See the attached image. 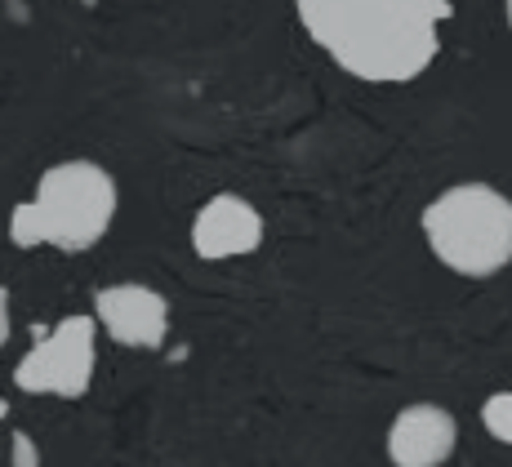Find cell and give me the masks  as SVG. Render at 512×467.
Returning <instances> with one entry per match:
<instances>
[{"mask_svg": "<svg viewBox=\"0 0 512 467\" xmlns=\"http://www.w3.org/2000/svg\"><path fill=\"white\" fill-rule=\"evenodd\" d=\"M308 36L343 72L374 85H406L441 49L450 0H294Z\"/></svg>", "mask_w": 512, "mask_h": 467, "instance_id": "obj_1", "label": "cell"}, {"mask_svg": "<svg viewBox=\"0 0 512 467\" xmlns=\"http://www.w3.org/2000/svg\"><path fill=\"white\" fill-rule=\"evenodd\" d=\"M116 214V183L94 161H63L41 174L36 196L14 210L9 236L18 250L58 245V250H90L107 236Z\"/></svg>", "mask_w": 512, "mask_h": 467, "instance_id": "obj_2", "label": "cell"}, {"mask_svg": "<svg viewBox=\"0 0 512 467\" xmlns=\"http://www.w3.org/2000/svg\"><path fill=\"white\" fill-rule=\"evenodd\" d=\"M419 223L432 254L459 276H495L512 263V201L490 183L446 187Z\"/></svg>", "mask_w": 512, "mask_h": 467, "instance_id": "obj_3", "label": "cell"}, {"mask_svg": "<svg viewBox=\"0 0 512 467\" xmlns=\"http://www.w3.org/2000/svg\"><path fill=\"white\" fill-rule=\"evenodd\" d=\"M94 316H67L18 361L14 383L32 396H85L94 379Z\"/></svg>", "mask_w": 512, "mask_h": 467, "instance_id": "obj_4", "label": "cell"}, {"mask_svg": "<svg viewBox=\"0 0 512 467\" xmlns=\"http://www.w3.org/2000/svg\"><path fill=\"white\" fill-rule=\"evenodd\" d=\"M94 316L103 321V330L112 334L121 347H161L165 343V298L152 285H107L94 294Z\"/></svg>", "mask_w": 512, "mask_h": 467, "instance_id": "obj_5", "label": "cell"}, {"mask_svg": "<svg viewBox=\"0 0 512 467\" xmlns=\"http://www.w3.org/2000/svg\"><path fill=\"white\" fill-rule=\"evenodd\" d=\"M259 241H263V214L232 192L205 201L192 223V250L201 258H210V263L236 258V254H254Z\"/></svg>", "mask_w": 512, "mask_h": 467, "instance_id": "obj_6", "label": "cell"}, {"mask_svg": "<svg viewBox=\"0 0 512 467\" xmlns=\"http://www.w3.org/2000/svg\"><path fill=\"white\" fill-rule=\"evenodd\" d=\"M455 441L459 427L441 405H406L388 427V459L397 467H441Z\"/></svg>", "mask_w": 512, "mask_h": 467, "instance_id": "obj_7", "label": "cell"}, {"mask_svg": "<svg viewBox=\"0 0 512 467\" xmlns=\"http://www.w3.org/2000/svg\"><path fill=\"white\" fill-rule=\"evenodd\" d=\"M481 427H486L495 441L512 445V392H495L481 405Z\"/></svg>", "mask_w": 512, "mask_h": 467, "instance_id": "obj_8", "label": "cell"}, {"mask_svg": "<svg viewBox=\"0 0 512 467\" xmlns=\"http://www.w3.org/2000/svg\"><path fill=\"white\" fill-rule=\"evenodd\" d=\"M14 467H36V445L23 432L14 436Z\"/></svg>", "mask_w": 512, "mask_h": 467, "instance_id": "obj_9", "label": "cell"}, {"mask_svg": "<svg viewBox=\"0 0 512 467\" xmlns=\"http://www.w3.org/2000/svg\"><path fill=\"white\" fill-rule=\"evenodd\" d=\"M508 23H512V0H508Z\"/></svg>", "mask_w": 512, "mask_h": 467, "instance_id": "obj_10", "label": "cell"}]
</instances>
